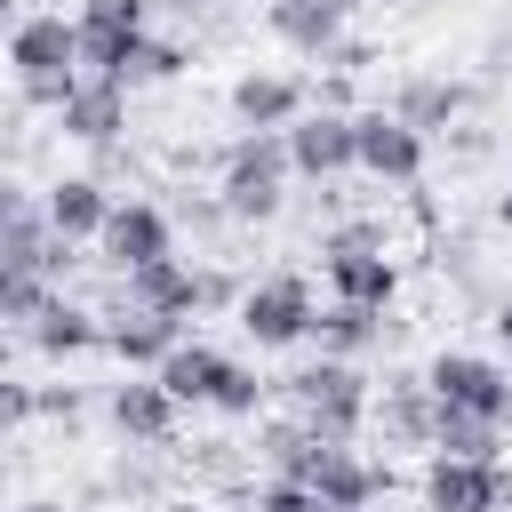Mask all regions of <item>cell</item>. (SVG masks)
I'll return each mask as SVG.
<instances>
[{
	"instance_id": "1",
	"label": "cell",
	"mask_w": 512,
	"mask_h": 512,
	"mask_svg": "<svg viewBox=\"0 0 512 512\" xmlns=\"http://www.w3.org/2000/svg\"><path fill=\"white\" fill-rule=\"evenodd\" d=\"M280 392L296 400V416L320 432V440H352L360 432V416H368V384H360V368L352 360H312V368H296V376H280Z\"/></svg>"
},
{
	"instance_id": "25",
	"label": "cell",
	"mask_w": 512,
	"mask_h": 512,
	"mask_svg": "<svg viewBox=\"0 0 512 512\" xmlns=\"http://www.w3.org/2000/svg\"><path fill=\"white\" fill-rule=\"evenodd\" d=\"M392 112H400V120H408V128L424 136L432 120H456V112H464V88H456V80H416V88H408V96H400Z\"/></svg>"
},
{
	"instance_id": "11",
	"label": "cell",
	"mask_w": 512,
	"mask_h": 512,
	"mask_svg": "<svg viewBox=\"0 0 512 512\" xmlns=\"http://www.w3.org/2000/svg\"><path fill=\"white\" fill-rule=\"evenodd\" d=\"M8 64H16V80L80 72V24H64V16H24V24H8Z\"/></svg>"
},
{
	"instance_id": "37",
	"label": "cell",
	"mask_w": 512,
	"mask_h": 512,
	"mask_svg": "<svg viewBox=\"0 0 512 512\" xmlns=\"http://www.w3.org/2000/svg\"><path fill=\"white\" fill-rule=\"evenodd\" d=\"M176 8H208V0H176Z\"/></svg>"
},
{
	"instance_id": "38",
	"label": "cell",
	"mask_w": 512,
	"mask_h": 512,
	"mask_svg": "<svg viewBox=\"0 0 512 512\" xmlns=\"http://www.w3.org/2000/svg\"><path fill=\"white\" fill-rule=\"evenodd\" d=\"M0 24H8V0H0Z\"/></svg>"
},
{
	"instance_id": "19",
	"label": "cell",
	"mask_w": 512,
	"mask_h": 512,
	"mask_svg": "<svg viewBox=\"0 0 512 512\" xmlns=\"http://www.w3.org/2000/svg\"><path fill=\"white\" fill-rule=\"evenodd\" d=\"M312 336H320V352L328 360H352V352H368L376 336H384V312L376 304H328V312H312Z\"/></svg>"
},
{
	"instance_id": "17",
	"label": "cell",
	"mask_w": 512,
	"mask_h": 512,
	"mask_svg": "<svg viewBox=\"0 0 512 512\" xmlns=\"http://www.w3.org/2000/svg\"><path fill=\"white\" fill-rule=\"evenodd\" d=\"M432 448H440V456H480V464H496L512 440H504L496 416H480V408H448V400H440V416H432Z\"/></svg>"
},
{
	"instance_id": "13",
	"label": "cell",
	"mask_w": 512,
	"mask_h": 512,
	"mask_svg": "<svg viewBox=\"0 0 512 512\" xmlns=\"http://www.w3.org/2000/svg\"><path fill=\"white\" fill-rule=\"evenodd\" d=\"M64 136H80V144H112L120 128H128V88L120 80H96V72H80V88L64 96Z\"/></svg>"
},
{
	"instance_id": "24",
	"label": "cell",
	"mask_w": 512,
	"mask_h": 512,
	"mask_svg": "<svg viewBox=\"0 0 512 512\" xmlns=\"http://www.w3.org/2000/svg\"><path fill=\"white\" fill-rule=\"evenodd\" d=\"M320 456V432L304 424V416H280V424H264V464H272V480H304V464Z\"/></svg>"
},
{
	"instance_id": "27",
	"label": "cell",
	"mask_w": 512,
	"mask_h": 512,
	"mask_svg": "<svg viewBox=\"0 0 512 512\" xmlns=\"http://www.w3.org/2000/svg\"><path fill=\"white\" fill-rule=\"evenodd\" d=\"M48 296H56L48 272H0V320H40Z\"/></svg>"
},
{
	"instance_id": "28",
	"label": "cell",
	"mask_w": 512,
	"mask_h": 512,
	"mask_svg": "<svg viewBox=\"0 0 512 512\" xmlns=\"http://www.w3.org/2000/svg\"><path fill=\"white\" fill-rule=\"evenodd\" d=\"M208 408H216V416H256V408H264V376H256V368H240V360H232V368H224V384H216V400H208Z\"/></svg>"
},
{
	"instance_id": "15",
	"label": "cell",
	"mask_w": 512,
	"mask_h": 512,
	"mask_svg": "<svg viewBox=\"0 0 512 512\" xmlns=\"http://www.w3.org/2000/svg\"><path fill=\"white\" fill-rule=\"evenodd\" d=\"M232 112H240V128H288V120L304 112V80H288V72H248V80H232Z\"/></svg>"
},
{
	"instance_id": "14",
	"label": "cell",
	"mask_w": 512,
	"mask_h": 512,
	"mask_svg": "<svg viewBox=\"0 0 512 512\" xmlns=\"http://www.w3.org/2000/svg\"><path fill=\"white\" fill-rule=\"evenodd\" d=\"M120 280H128V304H152V312H176V320H192L208 304V280H192L176 256H152V264L120 272Z\"/></svg>"
},
{
	"instance_id": "6",
	"label": "cell",
	"mask_w": 512,
	"mask_h": 512,
	"mask_svg": "<svg viewBox=\"0 0 512 512\" xmlns=\"http://www.w3.org/2000/svg\"><path fill=\"white\" fill-rule=\"evenodd\" d=\"M288 168L328 184L344 168H360V144H352V112H296L288 120Z\"/></svg>"
},
{
	"instance_id": "4",
	"label": "cell",
	"mask_w": 512,
	"mask_h": 512,
	"mask_svg": "<svg viewBox=\"0 0 512 512\" xmlns=\"http://www.w3.org/2000/svg\"><path fill=\"white\" fill-rule=\"evenodd\" d=\"M240 328L256 336V352H280V344L312 336V288H304L296 272H272V280H256V288L240 296Z\"/></svg>"
},
{
	"instance_id": "36",
	"label": "cell",
	"mask_w": 512,
	"mask_h": 512,
	"mask_svg": "<svg viewBox=\"0 0 512 512\" xmlns=\"http://www.w3.org/2000/svg\"><path fill=\"white\" fill-rule=\"evenodd\" d=\"M168 512H200V504H168Z\"/></svg>"
},
{
	"instance_id": "12",
	"label": "cell",
	"mask_w": 512,
	"mask_h": 512,
	"mask_svg": "<svg viewBox=\"0 0 512 512\" xmlns=\"http://www.w3.org/2000/svg\"><path fill=\"white\" fill-rule=\"evenodd\" d=\"M176 344H184V320H176V312L128 304V312H112V320H104V352H120L128 368H160Z\"/></svg>"
},
{
	"instance_id": "18",
	"label": "cell",
	"mask_w": 512,
	"mask_h": 512,
	"mask_svg": "<svg viewBox=\"0 0 512 512\" xmlns=\"http://www.w3.org/2000/svg\"><path fill=\"white\" fill-rule=\"evenodd\" d=\"M264 16H272V32H280L288 48H304V56H328L336 32H344V8H336V0H272Z\"/></svg>"
},
{
	"instance_id": "32",
	"label": "cell",
	"mask_w": 512,
	"mask_h": 512,
	"mask_svg": "<svg viewBox=\"0 0 512 512\" xmlns=\"http://www.w3.org/2000/svg\"><path fill=\"white\" fill-rule=\"evenodd\" d=\"M496 344H504V352H512V304H504V312H496Z\"/></svg>"
},
{
	"instance_id": "5",
	"label": "cell",
	"mask_w": 512,
	"mask_h": 512,
	"mask_svg": "<svg viewBox=\"0 0 512 512\" xmlns=\"http://www.w3.org/2000/svg\"><path fill=\"white\" fill-rule=\"evenodd\" d=\"M512 480L504 464H480V456H432L424 464V504L432 512H504Z\"/></svg>"
},
{
	"instance_id": "34",
	"label": "cell",
	"mask_w": 512,
	"mask_h": 512,
	"mask_svg": "<svg viewBox=\"0 0 512 512\" xmlns=\"http://www.w3.org/2000/svg\"><path fill=\"white\" fill-rule=\"evenodd\" d=\"M496 216H504V232H512V192H504V208H496Z\"/></svg>"
},
{
	"instance_id": "3",
	"label": "cell",
	"mask_w": 512,
	"mask_h": 512,
	"mask_svg": "<svg viewBox=\"0 0 512 512\" xmlns=\"http://www.w3.org/2000/svg\"><path fill=\"white\" fill-rule=\"evenodd\" d=\"M320 264H328V288H336L344 304H376V312H392L400 272H392V256L376 248V232H336V240L320 248Z\"/></svg>"
},
{
	"instance_id": "23",
	"label": "cell",
	"mask_w": 512,
	"mask_h": 512,
	"mask_svg": "<svg viewBox=\"0 0 512 512\" xmlns=\"http://www.w3.org/2000/svg\"><path fill=\"white\" fill-rule=\"evenodd\" d=\"M88 344H104V328L80 312V304H64V296H48V312L32 320V352H48V360H64V352H88Z\"/></svg>"
},
{
	"instance_id": "16",
	"label": "cell",
	"mask_w": 512,
	"mask_h": 512,
	"mask_svg": "<svg viewBox=\"0 0 512 512\" xmlns=\"http://www.w3.org/2000/svg\"><path fill=\"white\" fill-rule=\"evenodd\" d=\"M112 424H120L128 440H168V432H176L168 384H160V376H128V384L112 392Z\"/></svg>"
},
{
	"instance_id": "33",
	"label": "cell",
	"mask_w": 512,
	"mask_h": 512,
	"mask_svg": "<svg viewBox=\"0 0 512 512\" xmlns=\"http://www.w3.org/2000/svg\"><path fill=\"white\" fill-rule=\"evenodd\" d=\"M496 424H504V440H512V400H504V416H496Z\"/></svg>"
},
{
	"instance_id": "30",
	"label": "cell",
	"mask_w": 512,
	"mask_h": 512,
	"mask_svg": "<svg viewBox=\"0 0 512 512\" xmlns=\"http://www.w3.org/2000/svg\"><path fill=\"white\" fill-rule=\"evenodd\" d=\"M24 416H40V392H32V384H16V376H0V432H16Z\"/></svg>"
},
{
	"instance_id": "9",
	"label": "cell",
	"mask_w": 512,
	"mask_h": 512,
	"mask_svg": "<svg viewBox=\"0 0 512 512\" xmlns=\"http://www.w3.org/2000/svg\"><path fill=\"white\" fill-rule=\"evenodd\" d=\"M304 488L328 496L336 512H368V504L384 496V472H376L368 456H352V440H320V456L304 464Z\"/></svg>"
},
{
	"instance_id": "20",
	"label": "cell",
	"mask_w": 512,
	"mask_h": 512,
	"mask_svg": "<svg viewBox=\"0 0 512 512\" xmlns=\"http://www.w3.org/2000/svg\"><path fill=\"white\" fill-rule=\"evenodd\" d=\"M224 368H232L224 352H208V344H176V352H168V360H160L152 376H160V384H168V400L184 408V400H216Z\"/></svg>"
},
{
	"instance_id": "29",
	"label": "cell",
	"mask_w": 512,
	"mask_h": 512,
	"mask_svg": "<svg viewBox=\"0 0 512 512\" xmlns=\"http://www.w3.org/2000/svg\"><path fill=\"white\" fill-rule=\"evenodd\" d=\"M80 24H96V32H144V0H80Z\"/></svg>"
},
{
	"instance_id": "26",
	"label": "cell",
	"mask_w": 512,
	"mask_h": 512,
	"mask_svg": "<svg viewBox=\"0 0 512 512\" xmlns=\"http://www.w3.org/2000/svg\"><path fill=\"white\" fill-rule=\"evenodd\" d=\"M176 72H184V48L144 32V40L128 48V64H120V88H144V80H176Z\"/></svg>"
},
{
	"instance_id": "31",
	"label": "cell",
	"mask_w": 512,
	"mask_h": 512,
	"mask_svg": "<svg viewBox=\"0 0 512 512\" xmlns=\"http://www.w3.org/2000/svg\"><path fill=\"white\" fill-rule=\"evenodd\" d=\"M24 208H32V200H24V184H8V176H0V224H8V216H24Z\"/></svg>"
},
{
	"instance_id": "7",
	"label": "cell",
	"mask_w": 512,
	"mask_h": 512,
	"mask_svg": "<svg viewBox=\"0 0 512 512\" xmlns=\"http://www.w3.org/2000/svg\"><path fill=\"white\" fill-rule=\"evenodd\" d=\"M352 144H360V168L376 184H416L424 176V136L400 112H352Z\"/></svg>"
},
{
	"instance_id": "8",
	"label": "cell",
	"mask_w": 512,
	"mask_h": 512,
	"mask_svg": "<svg viewBox=\"0 0 512 512\" xmlns=\"http://www.w3.org/2000/svg\"><path fill=\"white\" fill-rule=\"evenodd\" d=\"M424 384H432V400L480 408V416H504V400H512V368H496V360H480V352H440V360L424 368Z\"/></svg>"
},
{
	"instance_id": "2",
	"label": "cell",
	"mask_w": 512,
	"mask_h": 512,
	"mask_svg": "<svg viewBox=\"0 0 512 512\" xmlns=\"http://www.w3.org/2000/svg\"><path fill=\"white\" fill-rule=\"evenodd\" d=\"M280 184H288V128H248L224 160V216L264 224L280 208Z\"/></svg>"
},
{
	"instance_id": "22",
	"label": "cell",
	"mask_w": 512,
	"mask_h": 512,
	"mask_svg": "<svg viewBox=\"0 0 512 512\" xmlns=\"http://www.w3.org/2000/svg\"><path fill=\"white\" fill-rule=\"evenodd\" d=\"M104 216H112V200H104V184H88V176H64V184L48 192V224H56L64 240H96Z\"/></svg>"
},
{
	"instance_id": "35",
	"label": "cell",
	"mask_w": 512,
	"mask_h": 512,
	"mask_svg": "<svg viewBox=\"0 0 512 512\" xmlns=\"http://www.w3.org/2000/svg\"><path fill=\"white\" fill-rule=\"evenodd\" d=\"M24 512H64V504H24Z\"/></svg>"
},
{
	"instance_id": "21",
	"label": "cell",
	"mask_w": 512,
	"mask_h": 512,
	"mask_svg": "<svg viewBox=\"0 0 512 512\" xmlns=\"http://www.w3.org/2000/svg\"><path fill=\"white\" fill-rule=\"evenodd\" d=\"M432 416H440V400H432L424 376H400V384L384 392V440H400V448H432Z\"/></svg>"
},
{
	"instance_id": "10",
	"label": "cell",
	"mask_w": 512,
	"mask_h": 512,
	"mask_svg": "<svg viewBox=\"0 0 512 512\" xmlns=\"http://www.w3.org/2000/svg\"><path fill=\"white\" fill-rule=\"evenodd\" d=\"M96 248H104V264H112V272H136V264L168 256V216H160L152 200H112V216H104Z\"/></svg>"
}]
</instances>
